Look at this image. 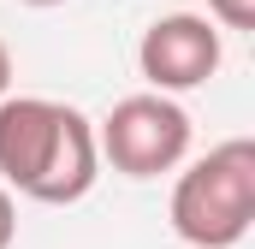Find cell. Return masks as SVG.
Instances as JSON below:
<instances>
[{"label": "cell", "instance_id": "cell-1", "mask_svg": "<svg viewBox=\"0 0 255 249\" xmlns=\"http://www.w3.org/2000/svg\"><path fill=\"white\" fill-rule=\"evenodd\" d=\"M101 148L77 107L48 95H0V178L30 202H83L95 184Z\"/></svg>", "mask_w": 255, "mask_h": 249}, {"label": "cell", "instance_id": "cell-2", "mask_svg": "<svg viewBox=\"0 0 255 249\" xmlns=\"http://www.w3.org/2000/svg\"><path fill=\"white\" fill-rule=\"evenodd\" d=\"M255 220V142L232 136L208 148L172 190V232L190 249H232Z\"/></svg>", "mask_w": 255, "mask_h": 249}, {"label": "cell", "instance_id": "cell-3", "mask_svg": "<svg viewBox=\"0 0 255 249\" xmlns=\"http://www.w3.org/2000/svg\"><path fill=\"white\" fill-rule=\"evenodd\" d=\"M95 148H101V154L113 160V172H125V178H160V172H172V166L190 154V113H184L172 95H160V89L125 95V101H113V113L101 119Z\"/></svg>", "mask_w": 255, "mask_h": 249}, {"label": "cell", "instance_id": "cell-4", "mask_svg": "<svg viewBox=\"0 0 255 249\" xmlns=\"http://www.w3.org/2000/svg\"><path fill=\"white\" fill-rule=\"evenodd\" d=\"M136 65L160 95L196 89V83H208L220 71V30L208 18H196V12H166V18H154L142 30Z\"/></svg>", "mask_w": 255, "mask_h": 249}, {"label": "cell", "instance_id": "cell-5", "mask_svg": "<svg viewBox=\"0 0 255 249\" xmlns=\"http://www.w3.org/2000/svg\"><path fill=\"white\" fill-rule=\"evenodd\" d=\"M208 12L226 30H255V0H208Z\"/></svg>", "mask_w": 255, "mask_h": 249}, {"label": "cell", "instance_id": "cell-6", "mask_svg": "<svg viewBox=\"0 0 255 249\" xmlns=\"http://www.w3.org/2000/svg\"><path fill=\"white\" fill-rule=\"evenodd\" d=\"M12 238H18V208H12V196L0 190V249H12Z\"/></svg>", "mask_w": 255, "mask_h": 249}, {"label": "cell", "instance_id": "cell-7", "mask_svg": "<svg viewBox=\"0 0 255 249\" xmlns=\"http://www.w3.org/2000/svg\"><path fill=\"white\" fill-rule=\"evenodd\" d=\"M12 89V54H6V42H0V95Z\"/></svg>", "mask_w": 255, "mask_h": 249}, {"label": "cell", "instance_id": "cell-8", "mask_svg": "<svg viewBox=\"0 0 255 249\" xmlns=\"http://www.w3.org/2000/svg\"><path fill=\"white\" fill-rule=\"evenodd\" d=\"M24 6H65V0H24Z\"/></svg>", "mask_w": 255, "mask_h": 249}]
</instances>
